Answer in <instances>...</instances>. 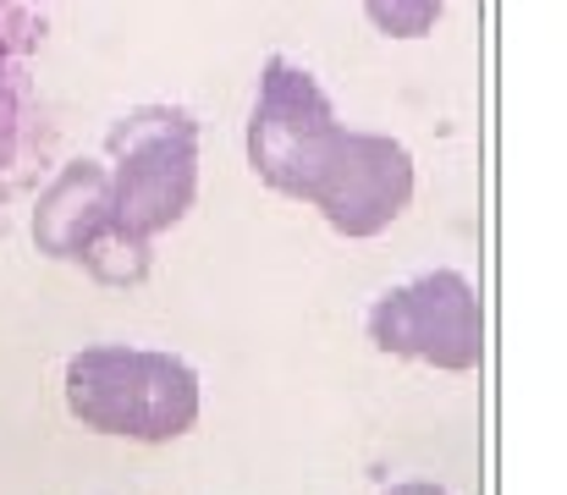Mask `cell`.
<instances>
[{
    "mask_svg": "<svg viewBox=\"0 0 567 495\" xmlns=\"http://www.w3.org/2000/svg\"><path fill=\"white\" fill-rule=\"evenodd\" d=\"M61 391H66V413L83 430L138 441V446L183 441L204 408V385L188 358L161 347H127V341H100L72 352Z\"/></svg>",
    "mask_w": 567,
    "mask_h": 495,
    "instance_id": "6da1fadb",
    "label": "cell"
},
{
    "mask_svg": "<svg viewBox=\"0 0 567 495\" xmlns=\"http://www.w3.org/2000/svg\"><path fill=\"white\" fill-rule=\"evenodd\" d=\"M111 226L150 243L172 231L198 198V122L183 105H138L111 127Z\"/></svg>",
    "mask_w": 567,
    "mask_h": 495,
    "instance_id": "7a4b0ae2",
    "label": "cell"
},
{
    "mask_svg": "<svg viewBox=\"0 0 567 495\" xmlns=\"http://www.w3.org/2000/svg\"><path fill=\"white\" fill-rule=\"evenodd\" d=\"M342 122H337V105L331 94L320 89V78L287 55H270L259 66V89H254V111H248V133H243V149H248V171L281 193V198H298L309 193L315 171L326 165L331 144H337Z\"/></svg>",
    "mask_w": 567,
    "mask_h": 495,
    "instance_id": "3957f363",
    "label": "cell"
},
{
    "mask_svg": "<svg viewBox=\"0 0 567 495\" xmlns=\"http://www.w3.org/2000/svg\"><path fill=\"white\" fill-rule=\"evenodd\" d=\"M370 341L385 358L474 374L485 363V303L463 270H424L370 303Z\"/></svg>",
    "mask_w": 567,
    "mask_h": 495,
    "instance_id": "277c9868",
    "label": "cell"
},
{
    "mask_svg": "<svg viewBox=\"0 0 567 495\" xmlns=\"http://www.w3.org/2000/svg\"><path fill=\"white\" fill-rule=\"evenodd\" d=\"M303 204L320 209V220L348 243L391 231L402 220V209L413 204V155H408V144L391 138V133L342 127L326 165L315 171Z\"/></svg>",
    "mask_w": 567,
    "mask_h": 495,
    "instance_id": "5b68a950",
    "label": "cell"
},
{
    "mask_svg": "<svg viewBox=\"0 0 567 495\" xmlns=\"http://www.w3.org/2000/svg\"><path fill=\"white\" fill-rule=\"evenodd\" d=\"M111 237H116V226H111L105 165H94V161L61 165V176L39 193V209H33V243H39V254L78 259L83 265Z\"/></svg>",
    "mask_w": 567,
    "mask_h": 495,
    "instance_id": "8992f818",
    "label": "cell"
},
{
    "mask_svg": "<svg viewBox=\"0 0 567 495\" xmlns=\"http://www.w3.org/2000/svg\"><path fill=\"white\" fill-rule=\"evenodd\" d=\"M364 17L385 39H424L446 17V0H364Z\"/></svg>",
    "mask_w": 567,
    "mask_h": 495,
    "instance_id": "52a82bcc",
    "label": "cell"
},
{
    "mask_svg": "<svg viewBox=\"0 0 567 495\" xmlns=\"http://www.w3.org/2000/svg\"><path fill=\"white\" fill-rule=\"evenodd\" d=\"M385 495H452V491L435 485V479H402V485H391Z\"/></svg>",
    "mask_w": 567,
    "mask_h": 495,
    "instance_id": "ba28073f",
    "label": "cell"
}]
</instances>
